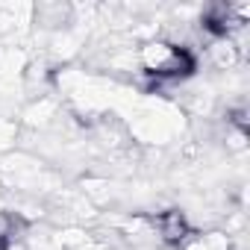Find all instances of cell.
<instances>
[{
    "label": "cell",
    "instance_id": "6da1fadb",
    "mask_svg": "<svg viewBox=\"0 0 250 250\" xmlns=\"http://www.w3.org/2000/svg\"><path fill=\"white\" fill-rule=\"evenodd\" d=\"M139 62H142V71L147 77H156V80H183L197 68L191 50L183 44H174V42L145 44L139 53Z\"/></svg>",
    "mask_w": 250,
    "mask_h": 250
},
{
    "label": "cell",
    "instance_id": "7a4b0ae2",
    "mask_svg": "<svg viewBox=\"0 0 250 250\" xmlns=\"http://www.w3.org/2000/svg\"><path fill=\"white\" fill-rule=\"evenodd\" d=\"M153 227L159 232V238L165 244H183L188 235H191V224L188 218L180 212V209H168V212H159L153 218Z\"/></svg>",
    "mask_w": 250,
    "mask_h": 250
}]
</instances>
